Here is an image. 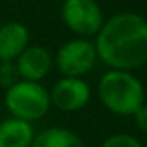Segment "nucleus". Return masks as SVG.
Listing matches in <instances>:
<instances>
[{
	"label": "nucleus",
	"instance_id": "1",
	"mask_svg": "<svg viewBox=\"0 0 147 147\" xmlns=\"http://www.w3.org/2000/svg\"><path fill=\"white\" fill-rule=\"evenodd\" d=\"M96 55L113 70H134L147 62V21L130 12L118 14L101 26Z\"/></svg>",
	"mask_w": 147,
	"mask_h": 147
},
{
	"label": "nucleus",
	"instance_id": "2",
	"mask_svg": "<svg viewBox=\"0 0 147 147\" xmlns=\"http://www.w3.org/2000/svg\"><path fill=\"white\" fill-rule=\"evenodd\" d=\"M99 99L116 115H134L144 105L142 84L125 70H110L99 82Z\"/></svg>",
	"mask_w": 147,
	"mask_h": 147
},
{
	"label": "nucleus",
	"instance_id": "3",
	"mask_svg": "<svg viewBox=\"0 0 147 147\" xmlns=\"http://www.w3.org/2000/svg\"><path fill=\"white\" fill-rule=\"evenodd\" d=\"M5 105L14 118L24 121L39 120L50 110V94L38 82L21 80L9 87L5 94Z\"/></svg>",
	"mask_w": 147,
	"mask_h": 147
},
{
	"label": "nucleus",
	"instance_id": "4",
	"mask_svg": "<svg viewBox=\"0 0 147 147\" xmlns=\"http://www.w3.org/2000/svg\"><path fill=\"white\" fill-rule=\"evenodd\" d=\"M62 17L69 29L80 36H92L103 26V12L94 0H65Z\"/></svg>",
	"mask_w": 147,
	"mask_h": 147
},
{
	"label": "nucleus",
	"instance_id": "5",
	"mask_svg": "<svg viewBox=\"0 0 147 147\" xmlns=\"http://www.w3.org/2000/svg\"><path fill=\"white\" fill-rule=\"evenodd\" d=\"M96 57L94 45L86 39H72L58 50L57 65L67 77H80L94 67Z\"/></svg>",
	"mask_w": 147,
	"mask_h": 147
},
{
	"label": "nucleus",
	"instance_id": "6",
	"mask_svg": "<svg viewBox=\"0 0 147 147\" xmlns=\"http://www.w3.org/2000/svg\"><path fill=\"white\" fill-rule=\"evenodd\" d=\"M89 98L91 89L79 77H65L58 80L50 92V103H53L57 108L63 111L80 110L87 105Z\"/></svg>",
	"mask_w": 147,
	"mask_h": 147
},
{
	"label": "nucleus",
	"instance_id": "7",
	"mask_svg": "<svg viewBox=\"0 0 147 147\" xmlns=\"http://www.w3.org/2000/svg\"><path fill=\"white\" fill-rule=\"evenodd\" d=\"M51 67L50 53L41 46H28L19 57H17V74L29 82L41 80Z\"/></svg>",
	"mask_w": 147,
	"mask_h": 147
},
{
	"label": "nucleus",
	"instance_id": "8",
	"mask_svg": "<svg viewBox=\"0 0 147 147\" xmlns=\"http://www.w3.org/2000/svg\"><path fill=\"white\" fill-rule=\"evenodd\" d=\"M29 41V31L21 22H9L0 28V60L12 62L26 48Z\"/></svg>",
	"mask_w": 147,
	"mask_h": 147
},
{
	"label": "nucleus",
	"instance_id": "9",
	"mask_svg": "<svg viewBox=\"0 0 147 147\" xmlns=\"http://www.w3.org/2000/svg\"><path fill=\"white\" fill-rule=\"evenodd\" d=\"M33 139L29 121L10 118L0 123V147H29Z\"/></svg>",
	"mask_w": 147,
	"mask_h": 147
},
{
	"label": "nucleus",
	"instance_id": "10",
	"mask_svg": "<svg viewBox=\"0 0 147 147\" xmlns=\"http://www.w3.org/2000/svg\"><path fill=\"white\" fill-rule=\"evenodd\" d=\"M29 147H86L84 142L67 128H48L36 135Z\"/></svg>",
	"mask_w": 147,
	"mask_h": 147
},
{
	"label": "nucleus",
	"instance_id": "11",
	"mask_svg": "<svg viewBox=\"0 0 147 147\" xmlns=\"http://www.w3.org/2000/svg\"><path fill=\"white\" fill-rule=\"evenodd\" d=\"M101 147H142L140 142L127 134H118V135H111L110 139H106Z\"/></svg>",
	"mask_w": 147,
	"mask_h": 147
},
{
	"label": "nucleus",
	"instance_id": "12",
	"mask_svg": "<svg viewBox=\"0 0 147 147\" xmlns=\"http://www.w3.org/2000/svg\"><path fill=\"white\" fill-rule=\"evenodd\" d=\"M17 74V69L10 63V62H2L0 65V82L2 84H16L14 82V75Z\"/></svg>",
	"mask_w": 147,
	"mask_h": 147
},
{
	"label": "nucleus",
	"instance_id": "13",
	"mask_svg": "<svg viewBox=\"0 0 147 147\" xmlns=\"http://www.w3.org/2000/svg\"><path fill=\"white\" fill-rule=\"evenodd\" d=\"M134 115H135L137 127H139L144 134H147V105H142Z\"/></svg>",
	"mask_w": 147,
	"mask_h": 147
},
{
	"label": "nucleus",
	"instance_id": "14",
	"mask_svg": "<svg viewBox=\"0 0 147 147\" xmlns=\"http://www.w3.org/2000/svg\"><path fill=\"white\" fill-rule=\"evenodd\" d=\"M146 147H147V146H146Z\"/></svg>",
	"mask_w": 147,
	"mask_h": 147
}]
</instances>
